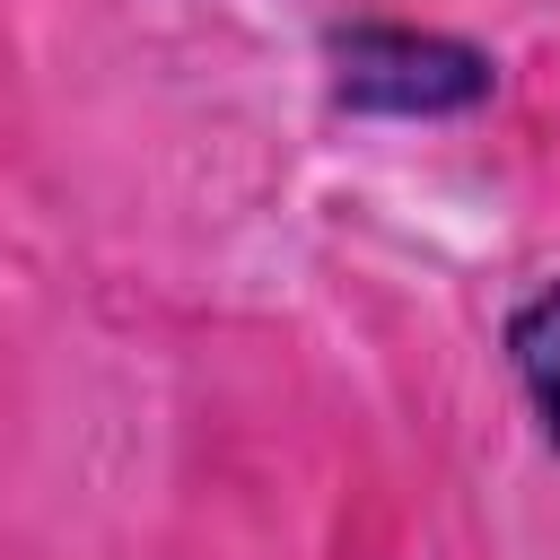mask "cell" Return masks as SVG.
<instances>
[{"mask_svg":"<svg viewBox=\"0 0 560 560\" xmlns=\"http://www.w3.org/2000/svg\"><path fill=\"white\" fill-rule=\"evenodd\" d=\"M508 368H516V385H525V402H534V420L560 455V280H542L508 315Z\"/></svg>","mask_w":560,"mask_h":560,"instance_id":"7a4b0ae2","label":"cell"},{"mask_svg":"<svg viewBox=\"0 0 560 560\" xmlns=\"http://www.w3.org/2000/svg\"><path fill=\"white\" fill-rule=\"evenodd\" d=\"M499 88L490 52L429 35V26H341L332 35V96L359 114H394V122H438L464 114Z\"/></svg>","mask_w":560,"mask_h":560,"instance_id":"6da1fadb","label":"cell"}]
</instances>
